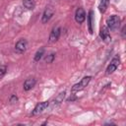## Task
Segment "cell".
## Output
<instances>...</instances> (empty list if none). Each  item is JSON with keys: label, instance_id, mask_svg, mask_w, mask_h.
I'll use <instances>...</instances> for the list:
<instances>
[{"label": "cell", "instance_id": "5bb4252c", "mask_svg": "<svg viewBox=\"0 0 126 126\" xmlns=\"http://www.w3.org/2000/svg\"><path fill=\"white\" fill-rule=\"evenodd\" d=\"M65 94H66L65 92H61L60 94H58L57 96H56V97L54 98V100H53V104H59V103H61V102L63 101L64 97H65Z\"/></svg>", "mask_w": 126, "mask_h": 126}, {"label": "cell", "instance_id": "2e32d148", "mask_svg": "<svg viewBox=\"0 0 126 126\" xmlns=\"http://www.w3.org/2000/svg\"><path fill=\"white\" fill-rule=\"evenodd\" d=\"M54 58H55V54L54 53H50V54H48V55L45 56L44 62L45 63H52L53 60H54Z\"/></svg>", "mask_w": 126, "mask_h": 126}, {"label": "cell", "instance_id": "277c9868", "mask_svg": "<svg viewBox=\"0 0 126 126\" xmlns=\"http://www.w3.org/2000/svg\"><path fill=\"white\" fill-rule=\"evenodd\" d=\"M27 46H28L27 40L24 39V38H21L20 40L17 41V43H16V45H15V51H16L17 53H19V54H22V53H24V52L26 51Z\"/></svg>", "mask_w": 126, "mask_h": 126}, {"label": "cell", "instance_id": "ac0fdd59", "mask_svg": "<svg viewBox=\"0 0 126 126\" xmlns=\"http://www.w3.org/2000/svg\"><path fill=\"white\" fill-rule=\"evenodd\" d=\"M17 101H18V97H17L15 94L11 95V97H10V102H11V103H15V102H17Z\"/></svg>", "mask_w": 126, "mask_h": 126}, {"label": "cell", "instance_id": "4fadbf2b", "mask_svg": "<svg viewBox=\"0 0 126 126\" xmlns=\"http://www.w3.org/2000/svg\"><path fill=\"white\" fill-rule=\"evenodd\" d=\"M93 15H94V12L93 11H90L89 12V15H88V27H89V32L91 33H93Z\"/></svg>", "mask_w": 126, "mask_h": 126}, {"label": "cell", "instance_id": "9c48e42d", "mask_svg": "<svg viewBox=\"0 0 126 126\" xmlns=\"http://www.w3.org/2000/svg\"><path fill=\"white\" fill-rule=\"evenodd\" d=\"M35 83H36V81H35V79H33V78L27 79V80L24 82V90H25V91H30V90H32V89L34 87Z\"/></svg>", "mask_w": 126, "mask_h": 126}, {"label": "cell", "instance_id": "d6986e66", "mask_svg": "<svg viewBox=\"0 0 126 126\" xmlns=\"http://www.w3.org/2000/svg\"><path fill=\"white\" fill-rule=\"evenodd\" d=\"M124 33H125V27H123V29H122V36H123V37L125 36Z\"/></svg>", "mask_w": 126, "mask_h": 126}, {"label": "cell", "instance_id": "52a82bcc", "mask_svg": "<svg viewBox=\"0 0 126 126\" xmlns=\"http://www.w3.org/2000/svg\"><path fill=\"white\" fill-rule=\"evenodd\" d=\"M60 32H61V29L59 27L53 28L52 31H51V32H50V34H49V42H51V43L56 42L59 39Z\"/></svg>", "mask_w": 126, "mask_h": 126}, {"label": "cell", "instance_id": "30bf717a", "mask_svg": "<svg viewBox=\"0 0 126 126\" xmlns=\"http://www.w3.org/2000/svg\"><path fill=\"white\" fill-rule=\"evenodd\" d=\"M99 36L105 40V41H108L110 39V34H109V30L107 29V27H103L101 28L100 30V32H99Z\"/></svg>", "mask_w": 126, "mask_h": 126}, {"label": "cell", "instance_id": "5b68a950", "mask_svg": "<svg viewBox=\"0 0 126 126\" xmlns=\"http://www.w3.org/2000/svg\"><path fill=\"white\" fill-rule=\"evenodd\" d=\"M53 14H54V9H53L51 6L46 7V9L44 10V12H43V14H42V17H41V22H42L43 24L47 23V22H48V21H49V20L52 18Z\"/></svg>", "mask_w": 126, "mask_h": 126}, {"label": "cell", "instance_id": "8fae6325", "mask_svg": "<svg viewBox=\"0 0 126 126\" xmlns=\"http://www.w3.org/2000/svg\"><path fill=\"white\" fill-rule=\"evenodd\" d=\"M109 4V0H100L99 5H98V10L100 13H104L108 7Z\"/></svg>", "mask_w": 126, "mask_h": 126}, {"label": "cell", "instance_id": "8992f818", "mask_svg": "<svg viewBox=\"0 0 126 126\" xmlns=\"http://www.w3.org/2000/svg\"><path fill=\"white\" fill-rule=\"evenodd\" d=\"M49 105V101L48 100H45V101H42V102H39L35 105V107L33 108L32 114V115H36V114H39L41 113L43 110H45V108Z\"/></svg>", "mask_w": 126, "mask_h": 126}, {"label": "cell", "instance_id": "7a4b0ae2", "mask_svg": "<svg viewBox=\"0 0 126 126\" xmlns=\"http://www.w3.org/2000/svg\"><path fill=\"white\" fill-rule=\"evenodd\" d=\"M91 79H92V77H91V76H86V77H84V78H83L79 83L75 84V85L72 87L71 92H72V93H75V92H79V91L84 90V89L88 86V84L90 83Z\"/></svg>", "mask_w": 126, "mask_h": 126}, {"label": "cell", "instance_id": "9a60e30c", "mask_svg": "<svg viewBox=\"0 0 126 126\" xmlns=\"http://www.w3.org/2000/svg\"><path fill=\"white\" fill-rule=\"evenodd\" d=\"M44 54V48L43 47H41V48H39L37 51H36V53L34 54V61L35 62H37V61H39L40 59H41V57H42V55Z\"/></svg>", "mask_w": 126, "mask_h": 126}, {"label": "cell", "instance_id": "7c38bea8", "mask_svg": "<svg viewBox=\"0 0 126 126\" xmlns=\"http://www.w3.org/2000/svg\"><path fill=\"white\" fill-rule=\"evenodd\" d=\"M23 5L28 10H32L35 6V3L33 0H23Z\"/></svg>", "mask_w": 126, "mask_h": 126}, {"label": "cell", "instance_id": "e0dca14e", "mask_svg": "<svg viewBox=\"0 0 126 126\" xmlns=\"http://www.w3.org/2000/svg\"><path fill=\"white\" fill-rule=\"evenodd\" d=\"M6 71H7V67L5 65H3V64H0V77L4 76Z\"/></svg>", "mask_w": 126, "mask_h": 126}, {"label": "cell", "instance_id": "3957f363", "mask_svg": "<svg viewBox=\"0 0 126 126\" xmlns=\"http://www.w3.org/2000/svg\"><path fill=\"white\" fill-rule=\"evenodd\" d=\"M119 63H120V58H119V56H114L113 58H112V60L110 61V63H109V65L107 66V68H106V74L107 75H109V74H111V73H113L116 69H117V67H118V65H119Z\"/></svg>", "mask_w": 126, "mask_h": 126}, {"label": "cell", "instance_id": "ba28073f", "mask_svg": "<svg viewBox=\"0 0 126 126\" xmlns=\"http://www.w3.org/2000/svg\"><path fill=\"white\" fill-rule=\"evenodd\" d=\"M75 20L78 24H82L84 23V21L86 20V13H85V10L83 8H78L76 10V13H75Z\"/></svg>", "mask_w": 126, "mask_h": 126}, {"label": "cell", "instance_id": "6da1fadb", "mask_svg": "<svg viewBox=\"0 0 126 126\" xmlns=\"http://www.w3.org/2000/svg\"><path fill=\"white\" fill-rule=\"evenodd\" d=\"M107 29L110 31H116L120 26V18L116 15H112L107 19Z\"/></svg>", "mask_w": 126, "mask_h": 126}]
</instances>
